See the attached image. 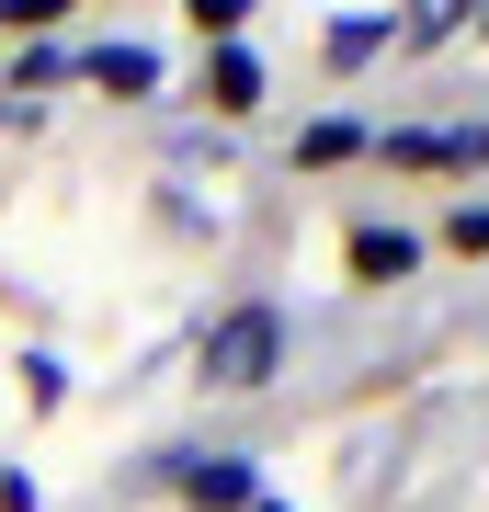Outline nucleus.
<instances>
[{
  "label": "nucleus",
  "mask_w": 489,
  "mask_h": 512,
  "mask_svg": "<svg viewBox=\"0 0 489 512\" xmlns=\"http://www.w3.org/2000/svg\"><path fill=\"white\" fill-rule=\"evenodd\" d=\"M285 376V308L273 296H239V308L205 319V342H194V387H217V399H251V387Z\"/></svg>",
  "instance_id": "f257e3e1"
},
{
  "label": "nucleus",
  "mask_w": 489,
  "mask_h": 512,
  "mask_svg": "<svg viewBox=\"0 0 489 512\" xmlns=\"http://www.w3.org/2000/svg\"><path fill=\"white\" fill-rule=\"evenodd\" d=\"M205 103L217 114H262V57L251 46H205Z\"/></svg>",
  "instance_id": "39448f33"
},
{
  "label": "nucleus",
  "mask_w": 489,
  "mask_h": 512,
  "mask_svg": "<svg viewBox=\"0 0 489 512\" xmlns=\"http://www.w3.org/2000/svg\"><path fill=\"white\" fill-rule=\"evenodd\" d=\"M194 35L205 46H239V35H251V0H194Z\"/></svg>",
  "instance_id": "9d476101"
},
{
  "label": "nucleus",
  "mask_w": 489,
  "mask_h": 512,
  "mask_svg": "<svg viewBox=\"0 0 489 512\" xmlns=\"http://www.w3.org/2000/svg\"><path fill=\"white\" fill-rule=\"evenodd\" d=\"M444 35H467V0H421V12L399 23V46H444Z\"/></svg>",
  "instance_id": "1a4fd4ad"
},
{
  "label": "nucleus",
  "mask_w": 489,
  "mask_h": 512,
  "mask_svg": "<svg viewBox=\"0 0 489 512\" xmlns=\"http://www.w3.org/2000/svg\"><path fill=\"white\" fill-rule=\"evenodd\" d=\"M353 148H376V137H364L353 114H319V126L296 137V160H308V171H330V160H353Z\"/></svg>",
  "instance_id": "6e6552de"
},
{
  "label": "nucleus",
  "mask_w": 489,
  "mask_h": 512,
  "mask_svg": "<svg viewBox=\"0 0 489 512\" xmlns=\"http://www.w3.org/2000/svg\"><path fill=\"white\" fill-rule=\"evenodd\" d=\"M80 69L103 80V92H126V103H148V92H160V46H91Z\"/></svg>",
  "instance_id": "423d86ee"
},
{
  "label": "nucleus",
  "mask_w": 489,
  "mask_h": 512,
  "mask_svg": "<svg viewBox=\"0 0 489 512\" xmlns=\"http://www.w3.org/2000/svg\"><path fill=\"white\" fill-rule=\"evenodd\" d=\"M171 490L194 512H251L262 478H251V456H171Z\"/></svg>",
  "instance_id": "7ed1b4c3"
},
{
  "label": "nucleus",
  "mask_w": 489,
  "mask_h": 512,
  "mask_svg": "<svg viewBox=\"0 0 489 512\" xmlns=\"http://www.w3.org/2000/svg\"><path fill=\"white\" fill-rule=\"evenodd\" d=\"M376 160H399V171H478L489 160V114H467V126H387Z\"/></svg>",
  "instance_id": "f03ea898"
},
{
  "label": "nucleus",
  "mask_w": 489,
  "mask_h": 512,
  "mask_svg": "<svg viewBox=\"0 0 489 512\" xmlns=\"http://www.w3.org/2000/svg\"><path fill=\"white\" fill-rule=\"evenodd\" d=\"M410 262H421V239H410V228H387V217H364V228H353V285H399Z\"/></svg>",
  "instance_id": "20e7f679"
},
{
  "label": "nucleus",
  "mask_w": 489,
  "mask_h": 512,
  "mask_svg": "<svg viewBox=\"0 0 489 512\" xmlns=\"http://www.w3.org/2000/svg\"><path fill=\"white\" fill-rule=\"evenodd\" d=\"M387 46H399V23H387V12H353V23H330V69H376Z\"/></svg>",
  "instance_id": "0eeeda50"
},
{
  "label": "nucleus",
  "mask_w": 489,
  "mask_h": 512,
  "mask_svg": "<svg viewBox=\"0 0 489 512\" xmlns=\"http://www.w3.org/2000/svg\"><path fill=\"white\" fill-rule=\"evenodd\" d=\"M444 239H455V251H489V205H455V217H444Z\"/></svg>",
  "instance_id": "f8f14e48"
},
{
  "label": "nucleus",
  "mask_w": 489,
  "mask_h": 512,
  "mask_svg": "<svg viewBox=\"0 0 489 512\" xmlns=\"http://www.w3.org/2000/svg\"><path fill=\"white\" fill-rule=\"evenodd\" d=\"M478 23H489V12H478Z\"/></svg>",
  "instance_id": "ddd939ff"
},
{
  "label": "nucleus",
  "mask_w": 489,
  "mask_h": 512,
  "mask_svg": "<svg viewBox=\"0 0 489 512\" xmlns=\"http://www.w3.org/2000/svg\"><path fill=\"white\" fill-rule=\"evenodd\" d=\"M23 399L57 410V399H69V365H57V353H23Z\"/></svg>",
  "instance_id": "9b49d317"
}]
</instances>
